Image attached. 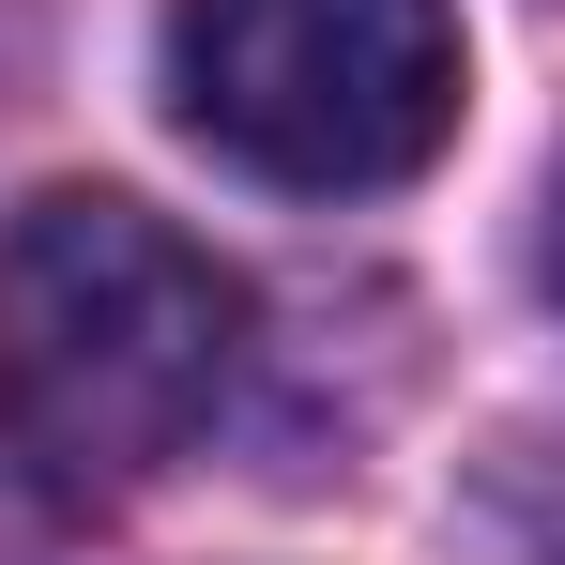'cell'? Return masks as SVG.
Here are the masks:
<instances>
[{"mask_svg": "<svg viewBox=\"0 0 565 565\" xmlns=\"http://www.w3.org/2000/svg\"><path fill=\"white\" fill-rule=\"evenodd\" d=\"M169 107L290 199L413 184L459 138V0H169Z\"/></svg>", "mask_w": 565, "mask_h": 565, "instance_id": "2", "label": "cell"}, {"mask_svg": "<svg viewBox=\"0 0 565 565\" xmlns=\"http://www.w3.org/2000/svg\"><path fill=\"white\" fill-rule=\"evenodd\" d=\"M551 276H565V230H551Z\"/></svg>", "mask_w": 565, "mask_h": 565, "instance_id": "3", "label": "cell"}, {"mask_svg": "<svg viewBox=\"0 0 565 565\" xmlns=\"http://www.w3.org/2000/svg\"><path fill=\"white\" fill-rule=\"evenodd\" d=\"M245 367V276L169 214L62 184L0 230V459L62 504L153 489Z\"/></svg>", "mask_w": 565, "mask_h": 565, "instance_id": "1", "label": "cell"}]
</instances>
